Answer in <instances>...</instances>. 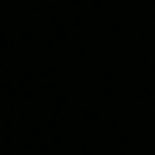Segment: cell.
<instances>
[]
</instances>
